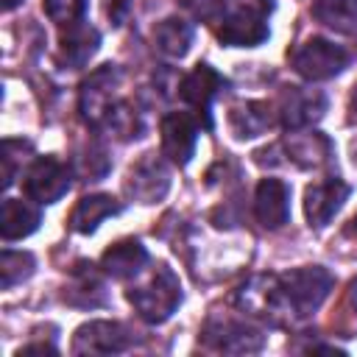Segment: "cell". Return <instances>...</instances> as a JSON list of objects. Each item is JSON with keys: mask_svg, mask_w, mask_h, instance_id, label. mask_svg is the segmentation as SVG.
Segmentation results:
<instances>
[{"mask_svg": "<svg viewBox=\"0 0 357 357\" xmlns=\"http://www.w3.org/2000/svg\"><path fill=\"white\" fill-rule=\"evenodd\" d=\"M131 346V335L120 321H89L73 335V354H120Z\"/></svg>", "mask_w": 357, "mask_h": 357, "instance_id": "ba28073f", "label": "cell"}, {"mask_svg": "<svg viewBox=\"0 0 357 357\" xmlns=\"http://www.w3.org/2000/svg\"><path fill=\"white\" fill-rule=\"evenodd\" d=\"M226 86L223 75L209 67V64H195L181 81H178V95L184 103H190L198 114H204L206 126H209V106L212 100L220 95V89Z\"/></svg>", "mask_w": 357, "mask_h": 357, "instance_id": "30bf717a", "label": "cell"}, {"mask_svg": "<svg viewBox=\"0 0 357 357\" xmlns=\"http://www.w3.org/2000/svg\"><path fill=\"white\" fill-rule=\"evenodd\" d=\"M39 226V209L22 198H6L0 212V234L3 240H22Z\"/></svg>", "mask_w": 357, "mask_h": 357, "instance_id": "ffe728a7", "label": "cell"}, {"mask_svg": "<svg viewBox=\"0 0 357 357\" xmlns=\"http://www.w3.org/2000/svg\"><path fill=\"white\" fill-rule=\"evenodd\" d=\"M33 257L28 251H3L0 257V282H3V290H11L14 284H20L22 279H28L33 273Z\"/></svg>", "mask_w": 357, "mask_h": 357, "instance_id": "cb8c5ba5", "label": "cell"}, {"mask_svg": "<svg viewBox=\"0 0 357 357\" xmlns=\"http://www.w3.org/2000/svg\"><path fill=\"white\" fill-rule=\"evenodd\" d=\"M170 190V170L156 153H145L126 178V195L139 204H156Z\"/></svg>", "mask_w": 357, "mask_h": 357, "instance_id": "9c48e42d", "label": "cell"}, {"mask_svg": "<svg viewBox=\"0 0 357 357\" xmlns=\"http://www.w3.org/2000/svg\"><path fill=\"white\" fill-rule=\"evenodd\" d=\"M73 173L70 167L56 156H36L31 167L25 170V192L36 204H56L67 190Z\"/></svg>", "mask_w": 357, "mask_h": 357, "instance_id": "52a82bcc", "label": "cell"}, {"mask_svg": "<svg viewBox=\"0 0 357 357\" xmlns=\"http://www.w3.org/2000/svg\"><path fill=\"white\" fill-rule=\"evenodd\" d=\"M128 301L134 304L142 321L162 324L181 304V282L167 265L159 262L156 268H151V273L142 282L128 287Z\"/></svg>", "mask_w": 357, "mask_h": 357, "instance_id": "3957f363", "label": "cell"}, {"mask_svg": "<svg viewBox=\"0 0 357 357\" xmlns=\"http://www.w3.org/2000/svg\"><path fill=\"white\" fill-rule=\"evenodd\" d=\"M284 153H287V162L298 165V167H318L329 159L332 153V145L324 134H290L284 139Z\"/></svg>", "mask_w": 357, "mask_h": 357, "instance_id": "d6986e66", "label": "cell"}, {"mask_svg": "<svg viewBox=\"0 0 357 357\" xmlns=\"http://www.w3.org/2000/svg\"><path fill=\"white\" fill-rule=\"evenodd\" d=\"M229 126L237 139H251V137L265 134L273 126V112L262 100H245L229 112Z\"/></svg>", "mask_w": 357, "mask_h": 357, "instance_id": "e0dca14e", "label": "cell"}, {"mask_svg": "<svg viewBox=\"0 0 357 357\" xmlns=\"http://www.w3.org/2000/svg\"><path fill=\"white\" fill-rule=\"evenodd\" d=\"M349 234L357 237V218H351V223H349Z\"/></svg>", "mask_w": 357, "mask_h": 357, "instance_id": "4dcf8cb0", "label": "cell"}, {"mask_svg": "<svg viewBox=\"0 0 357 357\" xmlns=\"http://www.w3.org/2000/svg\"><path fill=\"white\" fill-rule=\"evenodd\" d=\"M349 184L340 181V178H326V181H318L312 187H307L304 192V215H307V223L312 229H324L335 215L337 209L343 206V201L349 198Z\"/></svg>", "mask_w": 357, "mask_h": 357, "instance_id": "7c38bea8", "label": "cell"}, {"mask_svg": "<svg viewBox=\"0 0 357 357\" xmlns=\"http://www.w3.org/2000/svg\"><path fill=\"white\" fill-rule=\"evenodd\" d=\"M192 25L181 17H167L153 31V47L167 59H181L192 45Z\"/></svg>", "mask_w": 357, "mask_h": 357, "instance_id": "7402d4cb", "label": "cell"}, {"mask_svg": "<svg viewBox=\"0 0 357 357\" xmlns=\"http://www.w3.org/2000/svg\"><path fill=\"white\" fill-rule=\"evenodd\" d=\"M312 14L318 22L337 33L357 31V0H315Z\"/></svg>", "mask_w": 357, "mask_h": 357, "instance_id": "603a6c76", "label": "cell"}, {"mask_svg": "<svg viewBox=\"0 0 357 357\" xmlns=\"http://www.w3.org/2000/svg\"><path fill=\"white\" fill-rule=\"evenodd\" d=\"M103 126H109L120 139H134V137H139V131H142L139 114H137V109H131L128 103H114L112 112L106 114Z\"/></svg>", "mask_w": 357, "mask_h": 357, "instance_id": "d4e9b609", "label": "cell"}, {"mask_svg": "<svg viewBox=\"0 0 357 357\" xmlns=\"http://www.w3.org/2000/svg\"><path fill=\"white\" fill-rule=\"evenodd\" d=\"M14 6H20V0H3V8H6V11H11Z\"/></svg>", "mask_w": 357, "mask_h": 357, "instance_id": "f546056e", "label": "cell"}, {"mask_svg": "<svg viewBox=\"0 0 357 357\" xmlns=\"http://www.w3.org/2000/svg\"><path fill=\"white\" fill-rule=\"evenodd\" d=\"M98 45H100L98 31L92 25H86V22L78 20V22H73V25L64 28L61 42H59V59L70 70H78V67H84L95 56Z\"/></svg>", "mask_w": 357, "mask_h": 357, "instance_id": "2e32d148", "label": "cell"}, {"mask_svg": "<svg viewBox=\"0 0 357 357\" xmlns=\"http://www.w3.org/2000/svg\"><path fill=\"white\" fill-rule=\"evenodd\" d=\"M120 84V70L114 64H103L89 73L78 92V112L86 126H103L106 114L114 106V89Z\"/></svg>", "mask_w": 357, "mask_h": 357, "instance_id": "5b68a950", "label": "cell"}, {"mask_svg": "<svg viewBox=\"0 0 357 357\" xmlns=\"http://www.w3.org/2000/svg\"><path fill=\"white\" fill-rule=\"evenodd\" d=\"M195 142H198V123L192 114L170 112L162 120V151L173 165L184 167L195 153Z\"/></svg>", "mask_w": 357, "mask_h": 357, "instance_id": "8fae6325", "label": "cell"}, {"mask_svg": "<svg viewBox=\"0 0 357 357\" xmlns=\"http://www.w3.org/2000/svg\"><path fill=\"white\" fill-rule=\"evenodd\" d=\"M22 354H56V349H53V346L33 343V346H25V349H20V351H17V357H22Z\"/></svg>", "mask_w": 357, "mask_h": 357, "instance_id": "f1b7e54d", "label": "cell"}, {"mask_svg": "<svg viewBox=\"0 0 357 357\" xmlns=\"http://www.w3.org/2000/svg\"><path fill=\"white\" fill-rule=\"evenodd\" d=\"M271 11V0H226L218 17V39L229 47H254L265 42Z\"/></svg>", "mask_w": 357, "mask_h": 357, "instance_id": "7a4b0ae2", "label": "cell"}, {"mask_svg": "<svg viewBox=\"0 0 357 357\" xmlns=\"http://www.w3.org/2000/svg\"><path fill=\"white\" fill-rule=\"evenodd\" d=\"M290 64L307 81H326V78L340 75L349 67V50H343L340 45L329 39L312 36L290 53Z\"/></svg>", "mask_w": 357, "mask_h": 357, "instance_id": "277c9868", "label": "cell"}, {"mask_svg": "<svg viewBox=\"0 0 357 357\" xmlns=\"http://www.w3.org/2000/svg\"><path fill=\"white\" fill-rule=\"evenodd\" d=\"M226 0H184V6L198 17V20H218L223 11Z\"/></svg>", "mask_w": 357, "mask_h": 357, "instance_id": "83f0119b", "label": "cell"}, {"mask_svg": "<svg viewBox=\"0 0 357 357\" xmlns=\"http://www.w3.org/2000/svg\"><path fill=\"white\" fill-rule=\"evenodd\" d=\"M204 346H209L212 351H223V354H251L259 351L265 343V335L257 326H248L243 321L234 318H212L204 326L201 335Z\"/></svg>", "mask_w": 357, "mask_h": 357, "instance_id": "8992f818", "label": "cell"}, {"mask_svg": "<svg viewBox=\"0 0 357 357\" xmlns=\"http://www.w3.org/2000/svg\"><path fill=\"white\" fill-rule=\"evenodd\" d=\"M25 151H31V145L28 142H22V139H6L3 142V187H11V181H14V176H17V165H20V156L25 153Z\"/></svg>", "mask_w": 357, "mask_h": 357, "instance_id": "4316f807", "label": "cell"}, {"mask_svg": "<svg viewBox=\"0 0 357 357\" xmlns=\"http://www.w3.org/2000/svg\"><path fill=\"white\" fill-rule=\"evenodd\" d=\"M254 218L265 229H282L290 218V187L279 178H262L254 192Z\"/></svg>", "mask_w": 357, "mask_h": 357, "instance_id": "4fadbf2b", "label": "cell"}, {"mask_svg": "<svg viewBox=\"0 0 357 357\" xmlns=\"http://www.w3.org/2000/svg\"><path fill=\"white\" fill-rule=\"evenodd\" d=\"M326 112V98L321 92H312V89H298V86H290L282 98V106H279V120L284 128H304L315 120H321Z\"/></svg>", "mask_w": 357, "mask_h": 357, "instance_id": "5bb4252c", "label": "cell"}, {"mask_svg": "<svg viewBox=\"0 0 357 357\" xmlns=\"http://www.w3.org/2000/svg\"><path fill=\"white\" fill-rule=\"evenodd\" d=\"M145 265H148V251L137 240H120L109 245L100 257V268L112 279H131V276L137 279L145 271Z\"/></svg>", "mask_w": 357, "mask_h": 357, "instance_id": "9a60e30c", "label": "cell"}, {"mask_svg": "<svg viewBox=\"0 0 357 357\" xmlns=\"http://www.w3.org/2000/svg\"><path fill=\"white\" fill-rule=\"evenodd\" d=\"M42 8L50 17V22L67 28V25L81 20V14L86 8V0H42Z\"/></svg>", "mask_w": 357, "mask_h": 357, "instance_id": "484cf974", "label": "cell"}, {"mask_svg": "<svg viewBox=\"0 0 357 357\" xmlns=\"http://www.w3.org/2000/svg\"><path fill=\"white\" fill-rule=\"evenodd\" d=\"M332 284V273L321 265H304L287 273H259L240 287L237 304L248 315L265 318L276 326L296 324L324 304Z\"/></svg>", "mask_w": 357, "mask_h": 357, "instance_id": "6da1fadb", "label": "cell"}, {"mask_svg": "<svg viewBox=\"0 0 357 357\" xmlns=\"http://www.w3.org/2000/svg\"><path fill=\"white\" fill-rule=\"evenodd\" d=\"M64 298L73 307H100V304H106V290H103L100 273L92 265H78L73 271L70 284L64 287Z\"/></svg>", "mask_w": 357, "mask_h": 357, "instance_id": "44dd1931", "label": "cell"}, {"mask_svg": "<svg viewBox=\"0 0 357 357\" xmlns=\"http://www.w3.org/2000/svg\"><path fill=\"white\" fill-rule=\"evenodd\" d=\"M120 204L112 195H86L75 204L73 215H70V229L78 234H92L106 218L117 215Z\"/></svg>", "mask_w": 357, "mask_h": 357, "instance_id": "ac0fdd59", "label": "cell"}]
</instances>
